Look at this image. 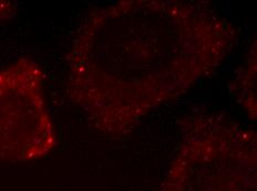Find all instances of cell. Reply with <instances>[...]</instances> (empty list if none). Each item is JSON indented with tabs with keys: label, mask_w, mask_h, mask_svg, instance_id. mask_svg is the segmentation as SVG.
Masks as SVG:
<instances>
[{
	"label": "cell",
	"mask_w": 257,
	"mask_h": 191,
	"mask_svg": "<svg viewBox=\"0 0 257 191\" xmlns=\"http://www.w3.org/2000/svg\"><path fill=\"white\" fill-rule=\"evenodd\" d=\"M239 29L202 2L124 0L89 12L67 54V93L102 135L125 136L212 76Z\"/></svg>",
	"instance_id": "1"
},
{
	"label": "cell",
	"mask_w": 257,
	"mask_h": 191,
	"mask_svg": "<svg viewBox=\"0 0 257 191\" xmlns=\"http://www.w3.org/2000/svg\"><path fill=\"white\" fill-rule=\"evenodd\" d=\"M57 142L42 68L27 56L0 68V162L42 158Z\"/></svg>",
	"instance_id": "2"
},
{
	"label": "cell",
	"mask_w": 257,
	"mask_h": 191,
	"mask_svg": "<svg viewBox=\"0 0 257 191\" xmlns=\"http://www.w3.org/2000/svg\"><path fill=\"white\" fill-rule=\"evenodd\" d=\"M229 91L243 106L251 120H256V42L250 48L245 64L229 84Z\"/></svg>",
	"instance_id": "3"
},
{
	"label": "cell",
	"mask_w": 257,
	"mask_h": 191,
	"mask_svg": "<svg viewBox=\"0 0 257 191\" xmlns=\"http://www.w3.org/2000/svg\"><path fill=\"white\" fill-rule=\"evenodd\" d=\"M17 12V4L9 0H0V24L12 19Z\"/></svg>",
	"instance_id": "4"
}]
</instances>
